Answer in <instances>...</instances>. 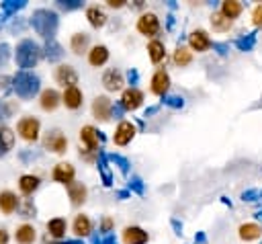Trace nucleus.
Instances as JSON below:
<instances>
[{
    "mask_svg": "<svg viewBox=\"0 0 262 244\" xmlns=\"http://www.w3.org/2000/svg\"><path fill=\"white\" fill-rule=\"evenodd\" d=\"M57 25H59V18H57V12L49 10V8H37L33 14H31V27L35 29L37 35H41L43 39H53L55 31H57Z\"/></svg>",
    "mask_w": 262,
    "mask_h": 244,
    "instance_id": "obj_1",
    "label": "nucleus"
},
{
    "mask_svg": "<svg viewBox=\"0 0 262 244\" xmlns=\"http://www.w3.org/2000/svg\"><path fill=\"white\" fill-rule=\"evenodd\" d=\"M41 47L33 41V39H23L16 45V64L18 68H23L25 72H29V68H35L39 57H41Z\"/></svg>",
    "mask_w": 262,
    "mask_h": 244,
    "instance_id": "obj_2",
    "label": "nucleus"
},
{
    "mask_svg": "<svg viewBox=\"0 0 262 244\" xmlns=\"http://www.w3.org/2000/svg\"><path fill=\"white\" fill-rule=\"evenodd\" d=\"M39 84H41L39 78L31 72H25V70H20L12 76V90L20 98H33L39 92Z\"/></svg>",
    "mask_w": 262,
    "mask_h": 244,
    "instance_id": "obj_3",
    "label": "nucleus"
},
{
    "mask_svg": "<svg viewBox=\"0 0 262 244\" xmlns=\"http://www.w3.org/2000/svg\"><path fill=\"white\" fill-rule=\"evenodd\" d=\"M16 129H18V133H20L23 139H27V141H37V139H39L41 123H39L37 117H23V119L18 121Z\"/></svg>",
    "mask_w": 262,
    "mask_h": 244,
    "instance_id": "obj_4",
    "label": "nucleus"
},
{
    "mask_svg": "<svg viewBox=\"0 0 262 244\" xmlns=\"http://www.w3.org/2000/svg\"><path fill=\"white\" fill-rule=\"evenodd\" d=\"M43 146L53 154H63L68 150V137L59 129H51L43 137Z\"/></svg>",
    "mask_w": 262,
    "mask_h": 244,
    "instance_id": "obj_5",
    "label": "nucleus"
},
{
    "mask_svg": "<svg viewBox=\"0 0 262 244\" xmlns=\"http://www.w3.org/2000/svg\"><path fill=\"white\" fill-rule=\"evenodd\" d=\"M137 31L145 37H154L158 35L160 31V18L154 14V12H143L139 18H137Z\"/></svg>",
    "mask_w": 262,
    "mask_h": 244,
    "instance_id": "obj_6",
    "label": "nucleus"
},
{
    "mask_svg": "<svg viewBox=\"0 0 262 244\" xmlns=\"http://www.w3.org/2000/svg\"><path fill=\"white\" fill-rule=\"evenodd\" d=\"M55 82L61 84L63 88H70V86H76L78 84V72L68 66V64H61L55 68Z\"/></svg>",
    "mask_w": 262,
    "mask_h": 244,
    "instance_id": "obj_7",
    "label": "nucleus"
},
{
    "mask_svg": "<svg viewBox=\"0 0 262 244\" xmlns=\"http://www.w3.org/2000/svg\"><path fill=\"white\" fill-rule=\"evenodd\" d=\"M80 141L84 144V148L86 150H80V154L84 152H98V144H100V139H98V131L92 127V125H84L82 129H80Z\"/></svg>",
    "mask_w": 262,
    "mask_h": 244,
    "instance_id": "obj_8",
    "label": "nucleus"
},
{
    "mask_svg": "<svg viewBox=\"0 0 262 244\" xmlns=\"http://www.w3.org/2000/svg\"><path fill=\"white\" fill-rule=\"evenodd\" d=\"M141 103H143V92H141L139 88H135V86L127 88V90L123 92V96H121V107H123V111H135V109L141 107Z\"/></svg>",
    "mask_w": 262,
    "mask_h": 244,
    "instance_id": "obj_9",
    "label": "nucleus"
},
{
    "mask_svg": "<svg viewBox=\"0 0 262 244\" xmlns=\"http://www.w3.org/2000/svg\"><path fill=\"white\" fill-rule=\"evenodd\" d=\"M92 115L98 121H108L113 115V103L108 96H96L92 103Z\"/></svg>",
    "mask_w": 262,
    "mask_h": 244,
    "instance_id": "obj_10",
    "label": "nucleus"
},
{
    "mask_svg": "<svg viewBox=\"0 0 262 244\" xmlns=\"http://www.w3.org/2000/svg\"><path fill=\"white\" fill-rule=\"evenodd\" d=\"M135 137V125L131 121H121L115 129V135H113V141L117 146H127L131 139Z\"/></svg>",
    "mask_w": 262,
    "mask_h": 244,
    "instance_id": "obj_11",
    "label": "nucleus"
},
{
    "mask_svg": "<svg viewBox=\"0 0 262 244\" xmlns=\"http://www.w3.org/2000/svg\"><path fill=\"white\" fill-rule=\"evenodd\" d=\"M53 180L55 182H61V185H72L74 182V176H76V170L70 162H59L53 166V172H51Z\"/></svg>",
    "mask_w": 262,
    "mask_h": 244,
    "instance_id": "obj_12",
    "label": "nucleus"
},
{
    "mask_svg": "<svg viewBox=\"0 0 262 244\" xmlns=\"http://www.w3.org/2000/svg\"><path fill=\"white\" fill-rule=\"evenodd\" d=\"M188 45H190V49L192 51H207L213 43H211V37H209V33L207 31H203V29H196V31H192L190 35H188Z\"/></svg>",
    "mask_w": 262,
    "mask_h": 244,
    "instance_id": "obj_13",
    "label": "nucleus"
},
{
    "mask_svg": "<svg viewBox=\"0 0 262 244\" xmlns=\"http://www.w3.org/2000/svg\"><path fill=\"white\" fill-rule=\"evenodd\" d=\"M123 74L117 70V68H111V70H106L104 74H102V86L106 88V90H111V92H115V90H121L123 88Z\"/></svg>",
    "mask_w": 262,
    "mask_h": 244,
    "instance_id": "obj_14",
    "label": "nucleus"
},
{
    "mask_svg": "<svg viewBox=\"0 0 262 244\" xmlns=\"http://www.w3.org/2000/svg\"><path fill=\"white\" fill-rule=\"evenodd\" d=\"M82 90L78 86H70V88H63V94H61V103L68 107V109H80L82 107Z\"/></svg>",
    "mask_w": 262,
    "mask_h": 244,
    "instance_id": "obj_15",
    "label": "nucleus"
},
{
    "mask_svg": "<svg viewBox=\"0 0 262 244\" xmlns=\"http://www.w3.org/2000/svg\"><path fill=\"white\" fill-rule=\"evenodd\" d=\"M147 240H149L147 232L137 228V226H127L123 230V242L125 244H145Z\"/></svg>",
    "mask_w": 262,
    "mask_h": 244,
    "instance_id": "obj_16",
    "label": "nucleus"
},
{
    "mask_svg": "<svg viewBox=\"0 0 262 244\" xmlns=\"http://www.w3.org/2000/svg\"><path fill=\"white\" fill-rule=\"evenodd\" d=\"M168 88H170V76H168V72L158 70L154 74V78H151V92L158 94V96H166Z\"/></svg>",
    "mask_w": 262,
    "mask_h": 244,
    "instance_id": "obj_17",
    "label": "nucleus"
},
{
    "mask_svg": "<svg viewBox=\"0 0 262 244\" xmlns=\"http://www.w3.org/2000/svg\"><path fill=\"white\" fill-rule=\"evenodd\" d=\"M39 103H41V109L43 111H55L59 107V103H61V94L55 88H47V90L41 92Z\"/></svg>",
    "mask_w": 262,
    "mask_h": 244,
    "instance_id": "obj_18",
    "label": "nucleus"
},
{
    "mask_svg": "<svg viewBox=\"0 0 262 244\" xmlns=\"http://www.w3.org/2000/svg\"><path fill=\"white\" fill-rule=\"evenodd\" d=\"M72 228H74V234H76L78 238H84V236H90V234H92V221H90V217L84 215V213H78V215H76Z\"/></svg>",
    "mask_w": 262,
    "mask_h": 244,
    "instance_id": "obj_19",
    "label": "nucleus"
},
{
    "mask_svg": "<svg viewBox=\"0 0 262 244\" xmlns=\"http://www.w3.org/2000/svg\"><path fill=\"white\" fill-rule=\"evenodd\" d=\"M88 62H90V66H94V68L106 64V62H108V49H106V45H94V47L88 51Z\"/></svg>",
    "mask_w": 262,
    "mask_h": 244,
    "instance_id": "obj_20",
    "label": "nucleus"
},
{
    "mask_svg": "<svg viewBox=\"0 0 262 244\" xmlns=\"http://www.w3.org/2000/svg\"><path fill=\"white\" fill-rule=\"evenodd\" d=\"M39 185H41V178L35 174H23L18 178V189L23 195H33L39 189Z\"/></svg>",
    "mask_w": 262,
    "mask_h": 244,
    "instance_id": "obj_21",
    "label": "nucleus"
},
{
    "mask_svg": "<svg viewBox=\"0 0 262 244\" xmlns=\"http://www.w3.org/2000/svg\"><path fill=\"white\" fill-rule=\"evenodd\" d=\"M18 207H20V201H18V197H16L12 191L0 193V209H2L4 213H14Z\"/></svg>",
    "mask_w": 262,
    "mask_h": 244,
    "instance_id": "obj_22",
    "label": "nucleus"
},
{
    "mask_svg": "<svg viewBox=\"0 0 262 244\" xmlns=\"http://www.w3.org/2000/svg\"><path fill=\"white\" fill-rule=\"evenodd\" d=\"M66 230H68V223L63 217H53L47 221V234L55 240H61L66 236Z\"/></svg>",
    "mask_w": 262,
    "mask_h": 244,
    "instance_id": "obj_23",
    "label": "nucleus"
},
{
    "mask_svg": "<svg viewBox=\"0 0 262 244\" xmlns=\"http://www.w3.org/2000/svg\"><path fill=\"white\" fill-rule=\"evenodd\" d=\"M242 10H244L242 2H237V0H223L219 12H221L223 16H227L229 21H233V18H237V16L242 14Z\"/></svg>",
    "mask_w": 262,
    "mask_h": 244,
    "instance_id": "obj_24",
    "label": "nucleus"
},
{
    "mask_svg": "<svg viewBox=\"0 0 262 244\" xmlns=\"http://www.w3.org/2000/svg\"><path fill=\"white\" fill-rule=\"evenodd\" d=\"M68 193H70L72 205H82V203L86 201L88 189H86L82 182H72V185H68Z\"/></svg>",
    "mask_w": 262,
    "mask_h": 244,
    "instance_id": "obj_25",
    "label": "nucleus"
},
{
    "mask_svg": "<svg viewBox=\"0 0 262 244\" xmlns=\"http://www.w3.org/2000/svg\"><path fill=\"white\" fill-rule=\"evenodd\" d=\"M14 238H16L18 244H33L35 238H37V234H35V228H33L31 223H23V226L16 228Z\"/></svg>",
    "mask_w": 262,
    "mask_h": 244,
    "instance_id": "obj_26",
    "label": "nucleus"
},
{
    "mask_svg": "<svg viewBox=\"0 0 262 244\" xmlns=\"http://www.w3.org/2000/svg\"><path fill=\"white\" fill-rule=\"evenodd\" d=\"M86 18H88V23H90L94 29H100V27H104V23H106V14H104V10L98 8V6L86 8Z\"/></svg>",
    "mask_w": 262,
    "mask_h": 244,
    "instance_id": "obj_27",
    "label": "nucleus"
},
{
    "mask_svg": "<svg viewBox=\"0 0 262 244\" xmlns=\"http://www.w3.org/2000/svg\"><path fill=\"white\" fill-rule=\"evenodd\" d=\"M43 53H45V57H47L49 62H57V59H61L63 49H61V45H59L55 39H49V41H45V45H43Z\"/></svg>",
    "mask_w": 262,
    "mask_h": 244,
    "instance_id": "obj_28",
    "label": "nucleus"
},
{
    "mask_svg": "<svg viewBox=\"0 0 262 244\" xmlns=\"http://www.w3.org/2000/svg\"><path fill=\"white\" fill-rule=\"evenodd\" d=\"M12 146H14V133H12V129L2 125L0 127V156L8 154L12 150Z\"/></svg>",
    "mask_w": 262,
    "mask_h": 244,
    "instance_id": "obj_29",
    "label": "nucleus"
},
{
    "mask_svg": "<svg viewBox=\"0 0 262 244\" xmlns=\"http://www.w3.org/2000/svg\"><path fill=\"white\" fill-rule=\"evenodd\" d=\"M147 53H149V59H151L154 64H160V62L166 57V47H164L162 41L154 39V41H149V45H147Z\"/></svg>",
    "mask_w": 262,
    "mask_h": 244,
    "instance_id": "obj_30",
    "label": "nucleus"
},
{
    "mask_svg": "<svg viewBox=\"0 0 262 244\" xmlns=\"http://www.w3.org/2000/svg\"><path fill=\"white\" fill-rule=\"evenodd\" d=\"M262 236V228L258 223H242L239 226V238L250 242V240H256Z\"/></svg>",
    "mask_w": 262,
    "mask_h": 244,
    "instance_id": "obj_31",
    "label": "nucleus"
},
{
    "mask_svg": "<svg viewBox=\"0 0 262 244\" xmlns=\"http://www.w3.org/2000/svg\"><path fill=\"white\" fill-rule=\"evenodd\" d=\"M88 41H90V39H88L86 33H74L72 39H70V47H72L74 53L80 55V53H84V51L88 49Z\"/></svg>",
    "mask_w": 262,
    "mask_h": 244,
    "instance_id": "obj_32",
    "label": "nucleus"
},
{
    "mask_svg": "<svg viewBox=\"0 0 262 244\" xmlns=\"http://www.w3.org/2000/svg\"><path fill=\"white\" fill-rule=\"evenodd\" d=\"M231 25H233V21H229V18L223 16L221 12H213V14H211V27H213V31L223 33V31H229Z\"/></svg>",
    "mask_w": 262,
    "mask_h": 244,
    "instance_id": "obj_33",
    "label": "nucleus"
},
{
    "mask_svg": "<svg viewBox=\"0 0 262 244\" xmlns=\"http://www.w3.org/2000/svg\"><path fill=\"white\" fill-rule=\"evenodd\" d=\"M190 62H192V51H188L186 47H176V51H174V64L180 66V68H184Z\"/></svg>",
    "mask_w": 262,
    "mask_h": 244,
    "instance_id": "obj_34",
    "label": "nucleus"
},
{
    "mask_svg": "<svg viewBox=\"0 0 262 244\" xmlns=\"http://www.w3.org/2000/svg\"><path fill=\"white\" fill-rule=\"evenodd\" d=\"M254 45H256V35H254V33H250V35H246V37L235 39V47H237L239 51H252V49H254Z\"/></svg>",
    "mask_w": 262,
    "mask_h": 244,
    "instance_id": "obj_35",
    "label": "nucleus"
},
{
    "mask_svg": "<svg viewBox=\"0 0 262 244\" xmlns=\"http://www.w3.org/2000/svg\"><path fill=\"white\" fill-rule=\"evenodd\" d=\"M25 6H27L25 0H6V2H0V8H2L4 14H12V12H16V10L25 8Z\"/></svg>",
    "mask_w": 262,
    "mask_h": 244,
    "instance_id": "obj_36",
    "label": "nucleus"
},
{
    "mask_svg": "<svg viewBox=\"0 0 262 244\" xmlns=\"http://www.w3.org/2000/svg\"><path fill=\"white\" fill-rule=\"evenodd\" d=\"M98 170L102 174V180L104 185H111V170H108V164H106V154H98Z\"/></svg>",
    "mask_w": 262,
    "mask_h": 244,
    "instance_id": "obj_37",
    "label": "nucleus"
},
{
    "mask_svg": "<svg viewBox=\"0 0 262 244\" xmlns=\"http://www.w3.org/2000/svg\"><path fill=\"white\" fill-rule=\"evenodd\" d=\"M106 160L115 162V164L121 168V172L127 174V170H129V162H127V158H123V156H119V154H106Z\"/></svg>",
    "mask_w": 262,
    "mask_h": 244,
    "instance_id": "obj_38",
    "label": "nucleus"
},
{
    "mask_svg": "<svg viewBox=\"0 0 262 244\" xmlns=\"http://www.w3.org/2000/svg\"><path fill=\"white\" fill-rule=\"evenodd\" d=\"M57 6H59L61 10H76V8L82 6V2H80V0H59Z\"/></svg>",
    "mask_w": 262,
    "mask_h": 244,
    "instance_id": "obj_39",
    "label": "nucleus"
},
{
    "mask_svg": "<svg viewBox=\"0 0 262 244\" xmlns=\"http://www.w3.org/2000/svg\"><path fill=\"white\" fill-rule=\"evenodd\" d=\"M164 105H168L172 109H180L184 105V98L182 96H164Z\"/></svg>",
    "mask_w": 262,
    "mask_h": 244,
    "instance_id": "obj_40",
    "label": "nucleus"
},
{
    "mask_svg": "<svg viewBox=\"0 0 262 244\" xmlns=\"http://www.w3.org/2000/svg\"><path fill=\"white\" fill-rule=\"evenodd\" d=\"M20 215H23V217H33V215H35V205H33L31 199H25L23 209H20Z\"/></svg>",
    "mask_w": 262,
    "mask_h": 244,
    "instance_id": "obj_41",
    "label": "nucleus"
},
{
    "mask_svg": "<svg viewBox=\"0 0 262 244\" xmlns=\"http://www.w3.org/2000/svg\"><path fill=\"white\" fill-rule=\"evenodd\" d=\"M8 57H10V45L8 43H0V68L8 62Z\"/></svg>",
    "mask_w": 262,
    "mask_h": 244,
    "instance_id": "obj_42",
    "label": "nucleus"
},
{
    "mask_svg": "<svg viewBox=\"0 0 262 244\" xmlns=\"http://www.w3.org/2000/svg\"><path fill=\"white\" fill-rule=\"evenodd\" d=\"M260 197V191H256V189H250V191H244L242 193V199L244 201H256Z\"/></svg>",
    "mask_w": 262,
    "mask_h": 244,
    "instance_id": "obj_43",
    "label": "nucleus"
},
{
    "mask_svg": "<svg viewBox=\"0 0 262 244\" xmlns=\"http://www.w3.org/2000/svg\"><path fill=\"white\" fill-rule=\"evenodd\" d=\"M252 21H254L256 27H262V4L254 8V12H252Z\"/></svg>",
    "mask_w": 262,
    "mask_h": 244,
    "instance_id": "obj_44",
    "label": "nucleus"
},
{
    "mask_svg": "<svg viewBox=\"0 0 262 244\" xmlns=\"http://www.w3.org/2000/svg\"><path fill=\"white\" fill-rule=\"evenodd\" d=\"M129 189H133L135 193H139V195H141V193H143V185H141V178H137V176H135V178H131V182H129Z\"/></svg>",
    "mask_w": 262,
    "mask_h": 244,
    "instance_id": "obj_45",
    "label": "nucleus"
},
{
    "mask_svg": "<svg viewBox=\"0 0 262 244\" xmlns=\"http://www.w3.org/2000/svg\"><path fill=\"white\" fill-rule=\"evenodd\" d=\"M100 230L106 232V234H111V230H113V219H111V217H104V219L100 221Z\"/></svg>",
    "mask_w": 262,
    "mask_h": 244,
    "instance_id": "obj_46",
    "label": "nucleus"
},
{
    "mask_svg": "<svg viewBox=\"0 0 262 244\" xmlns=\"http://www.w3.org/2000/svg\"><path fill=\"white\" fill-rule=\"evenodd\" d=\"M127 78H129V82H131V84H137V80H139V74H137V70H133V68H131V70L127 72Z\"/></svg>",
    "mask_w": 262,
    "mask_h": 244,
    "instance_id": "obj_47",
    "label": "nucleus"
},
{
    "mask_svg": "<svg viewBox=\"0 0 262 244\" xmlns=\"http://www.w3.org/2000/svg\"><path fill=\"white\" fill-rule=\"evenodd\" d=\"M213 49H217V51H219V53L223 55V53H227L229 45H227V43H213Z\"/></svg>",
    "mask_w": 262,
    "mask_h": 244,
    "instance_id": "obj_48",
    "label": "nucleus"
},
{
    "mask_svg": "<svg viewBox=\"0 0 262 244\" xmlns=\"http://www.w3.org/2000/svg\"><path fill=\"white\" fill-rule=\"evenodd\" d=\"M8 117V107L4 105V100H0V121H4Z\"/></svg>",
    "mask_w": 262,
    "mask_h": 244,
    "instance_id": "obj_49",
    "label": "nucleus"
},
{
    "mask_svg": "<svg viewBox=\"0 0 262 244\" xmlns=\"http://www.w3.org/2000/svg\"><path fill=\"white\" fill-rule=\"evenodd\" d=\"M100 244H117V240H115V236H113V234H106V236L100 240Z\"/></svg>",
    "mask_w": 262,
    "mask_h": 244,
    "instance_id": "obj_50",
    "label": "nucleus"
},
{
    "mask_svg": "<svg viewBox=\"0 0 262 244\" xmlns=\"http://www.w3.org/2000/svg\"><path fill=\"white\" fill-rule=\"evenodd\" d=\"M108 2V6H113V8H121V6H125V0H106Z\"/></svg>",
    "mask_w": 262,
    "mask_h": 244,
    "instance_id": "obj_51",
    "label": "nucleus"
},
{
    "mask_svg": "<svg viewBox=\"0 0 262 244\" xmlns=\"http://www.w3.org/2000/svg\"><path fill=\"white\" fill-rule=\"evenodd\" d=\"M113 115H117V117L123 115V107H121V103H119V105H113Z\"/></svg>",
    "mask_w": 262,
    "mask_h": 244,
    "instance_id": "obj_52",
    "label": "nucleus"
},
{
    "mask_svg": "<svg viewBox=\"0 0 262 244\" xmlns=\"http://www.w3.org/2000/svg\"><path fill=\"white\" fill-rule=\"evenodd\" d=\"M0 244H8V232L0 230Z\"/></svg>",
    "mask_w": 262,
    "mask_h": 244,
    "instance_id": "obj_53",
    "label": "nucleus"
},
{
    "mask_svg": "<svg viewBox=\"0 0 262 244\" xmlns=\"http://www.w3.org/2000/svg\"><path fill=\"white\" fill-rule=\"evenodd\" d=\"M172 226L176 228V232L180 234V230H182V223H178V219H172Z\"/></svg>",
    "mask_w": 262,
    "mask_h": 244,
    "instance_id": "obj_54",
    "label": "nucleus"
},
{
    "mask_svg": "<svg viewBox=\"0 0 262 244\" xmlns=\"http://www.w3.org/2000/svg\"><path fill=\"white\" fill-rule=\"evenodd\" d=\"M194 240H196V242H199V244H203V242H205V234H199V236H196V238H194Z\"/></svg>",
    "mask_w": 262,
    "mask_h": 244,
    "instance_id": "obj_55",
    "label": "nucleus"
},
{
    "mask_svg": "<svg viewBox=\"0 0 262 244\" xmlns=\"http://www.w3.org/2000/svg\"><path fill=\"white\" fill-rule=\"evenodd\" d=\"M6 82H8V78H0V88H6Z\"/></svg>",
    "mask_w": 262,
    "mask_h": 244,
    "instance_id": "obj_56",
    "label": "nucleus"
},
{
    "mask_svg": "<svg viewBox=\"0 0 262 244\" xmlns=\"http://www.w3.org/2000/svg\"><path fill=\"white\" fill-rule=\"evenodd\" d=\"M256 217H258V219L262 221V211H258V213H256Z\"/></svg>",
    "mask_w": 262,
    "mask_h": 244,
    "instance_id": "obj_57",
    "label": "nucleus"
},
{
    "mask_svg": "<svg viewBox=\"0 0 262 244\" xmlns=\"http://www.w3.org/2000/svg\"><path fill=\"white\" fill-rule=\"evenodd\" d=\"M260 199H262V193H260Z\"/></svg>",
    "mask_w": 262,
    "mask_h": 244,
    "instance_id": "obj_58",
    "label": "nucleus"
}]
</instances>
